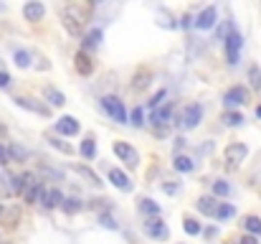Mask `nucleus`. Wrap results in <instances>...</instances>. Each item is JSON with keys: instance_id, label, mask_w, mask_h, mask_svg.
<instances>
[{"instance_id": "f257e3e1", "label": "nucleus", "mask_w": 261, "mask_h": 244, "mask_svg": "<svg viewBox=\"0 0 261 244\" xmlns=\"http://www.w3.org/2000/svg\"><path fill=\"white\" fill-rule=\"evenodd\" d=\"M112 150H114V155H117V158H119V160H122L124 165H127L130 171H134V168H137V165H140V153L134 150V148L130 145V142H124V140H117L114 145H112Z\"/></svg>"}, {"instance_id": "f03ea898", "label": "nucleus", "mask_w": 261, "mask_h": 244, "mask_svg": "<svg viewBox=\"0 0 261 244\" xmlns=\"http://www.w3.org/2000/svg\"><path fill=\"white\" fill-rule=\"evenodd\" d=\"M61 18H64V26L69 28V33H82V28H84V20H86V13H82L76 5H66L64 10H61Z\"/></svg>"}, {"instance_id": "7ed1b4c3", "label": "nucleus", "mask_w": 261, "mask_h": 244, "mask_svg": "<svg viewBox=\"0 0 261 244\" xmlns=\"http://www.w3.org/2000/svg\"><path fill=\"white\" fill-rule=\"evenodd\" d=\"M101 107L107 109V115L112 120H117V122H127V109H124L122 105V99L114 97V94H107L104 99H101Z\"/></svg>"}, {"instance_id": "20e7f679", "label": "nucleus", "mask_w": 261, "mask_h": 244, "mask_svg": "<svg viewBox=\"0 0 261 244\" xmlns=\"http://www.w3.org/2000/svg\"><path fill=\"white\" fill-rule=\"evenodd\" d=\"M142 229H145V234L150 237V239H160V242H165V239L170 237V229H167V224H165L160 216L147 219L145 224H142Z\"/></svg>"}, {"instance_id": "39448f33", "label": "nucleus", "mask_w": 261, "mask_h": 244, "mask_svg": "<svg viewBox=\"0 0 261 244\" xmlns=\"http://www.w3.org/2000/svg\"><path fill=\"white\" fill-rule=\"evenodd\" d=\"M203 120V107L200 105H188L183 109V115H180V125H183V130H193L198 127Z\"/></svg>"}, {"instance_id": "423d86ee", "label": "nucleus", "mask_w": 261, "mask_h": 244, "mask_svg": "<svg viewBox=\"0 0 261 244\" xmlns=\"http://www.w3.org/2000/svg\"><path fill=\"white\" fill-rule=\"evenodd\" d=\"M241 33L238 31H228V36H226V59H228V64H236L238 61V53H241Z\"/></svg>"}, {"instance_id": "0eeeda50", "label": "nucleus", "mask_w": 261, "mask_h": 244, "mask_svg": "<svg viewBox=\"0 0 261 244\" xmlns=\"http://www.w3.org/2000/svg\"><path fill=\"white\" fill-rule=\"evenodd\" d=\"M223 102L228 107H241L248 102V89L246 87H231V89L223 94Z\"/></svg>"}, {"instance_id": "6e6552de", "label": "nucleus", "mask_w": 261, "mask_h": 244, "mask_svg": "<svg viewBox=\"0 0 261 244\" xmlns=\"http://www.w3.org/2000/svg\"><path fill=\"white\" fill-rule=\"evenodd\" d=\"M38 204L43 206V209H59L61 204H64V193L59 191V188H43V193H41V198H38Z\"/></svg>"}, {"instance_id": "1a4fd4ad", "label": "nucleus", "mask_w": 261, "mask_h": 244, "mask_svg": "<svg viewBox=\"0 0 261 244\" xmlns=\"http://www.w3.org/2000/svg\"><path fill=\"white\" fill-rule=\"evenodd\" d=\"M246 153L248 150H246L244 142H231V145L223 150V158H226V163H228V165H236V163H241L246 158Z\"/></svg>"}, {"instance_id": "9d476101", "label": "nucleus", "mask_w": 261, "mask_h": 244, "mask_svg": "<svg viewBox=\"0 0 261 244\" xmlns=\"http://www.w3.org/2000/svg\"><path fill=\"white\" fill-rule=\"evenodd\" d=\"M215 18H218V10H215L213 5L203 8L200 13H198V18H196V28H200V31H208V28H213Z\"/></svg>"}, {"instance_id": "9b49d317", "label": "nucleus", "mask_w": 261, "mask_h": 244, "mask_svg": "<svg viewBox=\"0 0 261 244\" xmlns=\"http://www.w3.org/2000/svg\"><path fill=\"white\" fill-rule=\"evenodd\" d=\"M82 130V125H79V120L76 117H59L56 120V132H59V135H76V132Z\"/></svg>"}, {"instance_id": "f8f14e48", "label": "nucleus", "mask_w": 261, "mask_h": 244, "mask_svg": "<svg viewBox=\"0 0 261 244\" xmlns=\"http://www.w3.org/2000/svg\"><path fill=\"white\" fill-rule=\"evenodd\" d=\"M23 16H26V20L36 23V20H41L43 16H46V8H43V3H38V0H28V3L23 5Z\"/></svg>"}, {"instance_id": "ddd939ff", "label": "nucleus", "mask_w": 261, "mask_h": 244, "mask_svg": "<svg viewBox=\"0 0 261 244\" xmlns=\"http://www.w3.org/2000/svg\"><path fill=\"white\" fill-rule=\"evenodd\" d=\"M109 181L114 183V186L119 188V191H124V193H130V191H132V183H130V178H127V175H124L119 168H112V171H109Z\"/></svg>"}, {"instance_id": "4468645a", "label": "nucleus", "mask_w": 261, "mask_h": 244, "mask_svg": "<svg viewBox=\"0 0 261 244\" xmlns=\"http://www.w3.org/2000/svg\"><path fill=\"white\" fill-rule=\"evenodd\" d=\"M196 206H198V211H200V214L213 216V214H215V209H218V198H213V196H200Z\"/></svg>"}, {"instance_id": "2eb2a0df", "label": "nucleus", "mask_w": 261, "mask_h": 244, "mask_svg": "<svg viewBox=\"0 0 261 244\" xmlns=\"http://www.w3.org/2000/svg\"><path fill=\"white\" fill-rule=\"evenodd\" d=\"M41 193H43V183H38V181H31V183L26 186V191H23L26 204H36L38 198H41Z\"/></svg>"}, {"instance_id": "dca6fc26", "label": "nucleus", "mask_w": 261, "mask_h": 244, "mask_svg": "<svg viewBox=\"0 0 261 244\" xmlns=\"http://www.w3.org/2000/svg\"><path fill=\"white\" fill-rule=\"evenodd\" d=\"M150 82H152V71L147 69V66H142L140 71H134V79H132V87H134V89H145V87L150 84Z\"/></svg>"}, {"instance_id": "f3484780", "label": "nucleus", "mask_w": 261, "mask_h": 244, "mask_svg": "<svg viewBox=\"0 0 261 244\" xmlns=\"http://www.w3.org/2000/svg\"><path fill=\"white\" fill-rule=\"evenodd\" d=\"M74 61H76V71H79V74H84V76H89V74L94 71V66H92V59H89V56H86L84 51H79Z\"/></svg>"}, {"instance_id": "a211bd4d", "label": "nucleus", "mask_w": 261, "mask_h": 244, "mask_svg": "<svg viewBox=\"0 0 261 244\" xmlns=\"http://www.w3.org/2000/svg\"><path fill=\"white\" fill-rule=\"evenodd\" d=\"M74 171L82 175L84 181H89V186H97V188L101 186V178H99V175H97L92 168H86V165H74Z\"/></svg>"}, {"instance_id": "6ab92c4d", "label": "nucleus", "mask_w": 261, "mask_h": 244, "mask_svg": "<svg viewBox=\"0 0 261 244\" xmlns=\"http://www.w3.org/2000/svg\"><path fill=\"white\" fill-rule=\"evenodd\" d=\"M137 209H140L145 216H150V219H152V216H160V206H157L152 198H140V206H137Z\"/></svg>"}, {"instance_id": "aec40b11", "label": "nucleus", "mask_w": 261, "mask_h": 244, "mask_svg": "<svg viewBox=\"0 0 261 244\" xmlns=\"http://www.w3.org/2000/svg\"><path fill=\"white\" fill-rule=\"evenodd\" d=\"M16 105L26 107V109H33V112H38V115H43V117H49V109H46V107H41V105H36V102H33V99H28V97H18V99H16Z\"/></svg>"}, {"instance_id": "412c9836", "label": "nucleus", "mask_w": 261, "mask_h": 244, "mask_svg": "<svg viewBox=\"0 0 261 244\" xmlns=\"http://www.w3.org/2000/svg\"><path fill=\"white\" fill-rule=\"evenodd\" d=\"M175 171H180V173H190L193 168H196V163H193L188 155H175Z\"/></svg>"}, {"instance_id": "4be33fe9", "label": "nucleus", "mask_w": 261, "mask_h": 244, "mask_svg": "<svg viewBox=\"0 0 261 244\" xmlns=\"http://www.w3.org/2000/svg\"><path fill=\"white\" fill-rule=\"evenodd\" d=\"M244 229H246L251 237L261 234V219H259V216H246V219H244Z\"/></svg>"}, {"instance_id": "5701e85b", "label": "nucleus", "mask_w": 261, "mask_h": 244, "mask_svg": "<svg viewBox=\"0 0 261 244\" xmlns=\"http://www.w3.org/2000/svg\"><path fill=\"white\" fill-rule=\"evenodd\" d=\"M233 214H236V209H233L231 204H218V209H215L213 219H218V221H226V219H231Z\"/></svg>"}, {"instance_id": "b1692460", "label": "nucleus", "mask_w": 261, "mask_h": 244, "mask_svg": "<svg viewBox=\"0 0 261 244\" xmlns=\"http://www.w3.org/2000/svg\"><path fill=\"white\" fill-rule=\"evenodd\" d=\"M82 155L86 160H94V155H97V142L92 140V138H86L84 142H82Z\"/></svg>"}, {"instance_id": "393cba45", "label": "nucleus", "mask_w": 261, "mask_h": 244, "mask_svg": "<svg viewBox=\"0 0 261 244\" xmlns=\"http://www.w3.org/2000/svg\"><path fill=\"white\" fill-rule=\"evenodd\" d=\"M213 196H215V198L231 196V186L226 183V181H215V183H213Z\"/></svg>"}, {"instance_id": "a878e982", "label": "nucleus", "mask_w": 261, "mask_h": 244, "mask_svg": "<svg viewBox=\"0 0 261 244\" xmlns=\"http://www.w3.org/2000/svg\"><path fill=\"white\" fill-rule=\"evenodd\" d=\"M13 61L20 66V69H28V66H31V53L23 51V49H18V51L13 53Z\"/></svg>"}, {"instance_id": "bb28decb", "label": "nucleus", "mask_w": 261, "mask_h": 244, "mask_svg": "<svg viewBox=\"0 0 261 244\" xmlns=\"http://www.w3.org/2000/svg\"><path fill=\"white\" fill-rule=\"evenodd\" d=\"M46 99H49L51 105H56V107H64V105H66V97H64L61 92H56V89H51V87H49V89H46Z\"/></svg>"}, {"instance_id": "cd10ccee", "label": "nucleus", "mask_w": 261, "mask_h": 244, "mask_svg": "<svg viewBox=\"0 0 261 244\" xmlns=\"http://www.w3.org/2000/svg\"><path fill=\"white\" fill-rule=\"evenodd\" d=\"M61 209L66 214H76V211H82V201H79V198H64Z\"/></svg>"}, {"instance_id": "c85d7f7f", "label": "nucleus", "mask_w": 261, "mask_h": 244, "mask_svg": "<svg viewBox=\"0 0 261 244\" xmlns=\"http://www.w3.org/2000/svg\"><path fill=\"white\" fill-rule=\"evenodd\" d=\"M223 122H226V125H231V127H236V125H241V122H244V115L241 112H223Z\"/></svg>"}, {"instance_id": "c756f323", "label": "nucleus", "mask_w": 261, "mask_h": 244, "mask_svg": "<svg viewBox=\"0 0 261 244\" xmlns=\"http://www.w3.org/2000/svg\"><path fill=\"white\" fill-rule=\"evenodd\" d=\"M99 43H101V31L97 28V31H92V33L86 36L84 46H86V49H94V46H99Z\"/></svg>"}, {"instance_id": "7c9ffc66", "label": "nucleus", "mask_w": 261, "mask_h": 244, "mask_svg": "<svg viewBox=\"0 0 261 244\" xmlns=\"http://www.w3.org/2000/svg\"><path fill=\"white\" fill-rule=\"evenodd\" d=\"M248 82H251L254 89H261V71H259V66H251V69H248Z\"/></svg>"}, {"instance_id": "2f4dec72", "label": "nucleus", "mask_w": 261, "mask_h": 244, "mask_svg": "<svg viewBox=\"0 0 261 244\" xmlns=\"http://www.w3.org/2000/svg\"><path fill=\"white\" fill-rule=\"evenodd\" d=\"M183 224H185V231H188V234H193V237H196V234H200V231H203V227L198 224L196 219H185Z\"/></svg>"}, {"instance_id": "473e14b6", "label": "nucleus", "mask_w": 261, "mask_h": 244, "mask_svg": "<svg viewBox=\"0 0 261 244\" xmlns=\"http://www.w3.org/2000/svg\"><path fill=\"white\" fill-rule=\"evenodd\" d=\"M49 142H51L53 148H59L61 153H66V155H71V153H74V148H71V145H66L64 140H56V138H49Z\"/></svg>"}, {"instance_id": "72a5a7b5", "label": "nucleus", "mask_w": 261, "mask_h": 244, "mask_svg": "<svg viewBox=\"0 0 261 244\" xmlns=\"http://www.w3.org/2000/svg\"><path fill=\"white\" fill-rule=\"evenodd\" d=\"M8 153H10V160H13V158H16V160H23V158H26V150L20 148V145H10Z\"/></svg>"}, {"instance_id": "f704fd0d", "label": "nucleus", "mask_w": 261, "mask_h": 244, "mask_svg": "<svg viewBox=\"0 0 261 244\" xmlns=\"http://www.w3.org/2000/svg\"><path fill=\"white\" fill-rule=\"evenodd\" d=\"M130 120H132V125H134V127H140V125H142V109H140V107H134V109H132V115H130Z\"/></svg>"}, {"instance_id": "c9c22d12", "label": "nucleus", "mask_w": 261, "mask_h": 244, "mask_svg": "<svg viewBox=\"0 0 261 244\" xmlns=\"http://www.w3.org/2000/svg\"><path fill=\"white\" fill-rule=\"evenodd\" d=\"M99 221H101V224H104L107 229H117V227H119L117 221H114V219L109 216V214H101V216H99Z\"/></svg>"}, {"instance_id": "e433bc0d", "label": "nucleus", "mask_w": 261, "mask_h": 244, "mask_svg": "<svg viewBox=\"0 0 261 244\" xmlns=\"http://www.w3.org/2000/svg\"><path fill=\"white\" fill-rule=\"evenodd\" d=\"M8 87H10V74L0 71V89H8Z\"/></svg>"}, {"instance_id": "4c0bfd02", "label": "nucleus", "mask_w": 261, "mask_h": 244, "mask_svg": "<svg viewBox=\"0 0 261 244\" xmlns=\"http://www.w3.org/2000/svg\"><path fill=\"white\" fill-rule=\"evenodd\" d=\"M8 163H10V153H8V148L0 145V165H8Z\"/></svg>"}, {"instance_id": "58836bf2", "label": "nucleus", "mask_w": 261, "mask_h": 244, "mask_svg": "<svg viewBox=\"0 0 261 244\" xmlns=\"http://www.w3.org/2000/svg\"><path fill=\"white\" fill-rule=\"evenodd\" d=\"M163 97H165V92H157V94H155V97H152V99H150V107H152V109H155V107H157V105H160V99H163Z\"/></svg>"}, {"instance_id": "ea45409f", "label": "nucleus", "mask_w": 261, "mask_h": 244, "mask_svg": "<svg viewBox=\"0 0 261 244\" xmlns=\"http://www.w3.org/2000/svg\"><path fill=\"white\" fill-rule=\"evenodd\" d=\"M178 191H180V186H175V183H167V186H165V193H170V196L178 193Z\"/></svg>"}, {"instance_id": "a19ab883", "label": "nucleus", "mask_w": 261, "mask_h": 244, "mask_svg": "<svg viewBox=\"0 0 261 244\" xmlns=\"http://www.w3.org/2000/svg\"><path fill=\"white\" fill-rule=\"evenodd\" d=\"M238 244H256V237L246 234V237H241V239H238Z\"/></svg>"}, {"instance_id": "79ce46f5", "label": "nucleus", "mask_w": 261, "mask_h": 244, "mask_svg": "<svg viewBox=\"0 0 261 244\" xmlns=\"http://www.w3.org/2000/svg\"><path fill=\"white\" fill-rule=\"evenodd\" d=\"M89 5H99V3H104V0H86Z\"/></svg>"}, {"instance_id": "37998d69", "label": "nucleus", "mask_w": 261, "mask_h": 244, "mask_svg": "<svg viewBox=\"0 0 261 244\" xmlns=\"http://www.w3.org/2000/svg\"><path fill=\"white\" fill-rule=\"evenodd\" d=\"M5 214V206H0V216H3Z\"/></svg>"}, {"instance_id": "c03bdc74", "label": "nucleus", "mask_w": 261, "mask_h": 244, "mask_svg": "<svg viewBox=\"0 0 261 244\" xmlns=\"http://www.w3.org/2000/svg\"><path fill=\"white\" fill-rule=\"evenodd\" d=\"M256 117H261V107H259V109H256Z\"/></svg>"}, {"instance_id": "a18cd8bd", "label": "nucleus", "mask_w": 261, "mask_h": 244, "mask_svg": "<svg viewBox=\"0 0 261 244\" xmlns=\"http://www.w3.org/2000/svg\"><path fill=\"white\" fill-rule=\"evenodd\" d=\"M0 132H3V127H0Z\"/></svg>"}]
</instances>
